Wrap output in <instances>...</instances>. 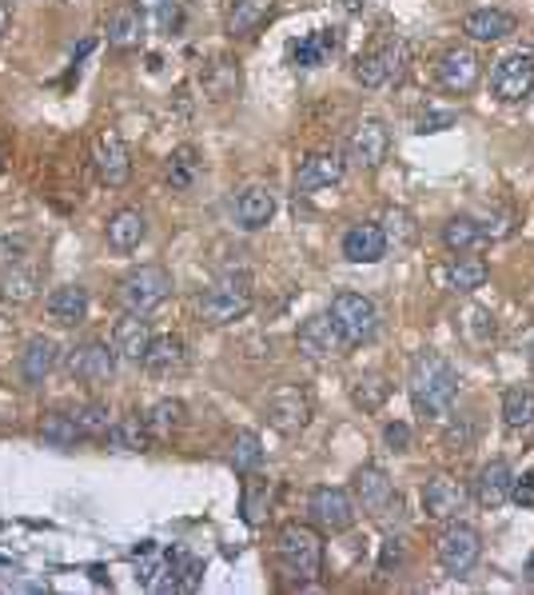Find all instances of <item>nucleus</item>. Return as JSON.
Listing matches in <instances>:
<instances>
[{
    "label": "nucleus",
    "instance_id": "obj_16",
    "mask_svg": "<svg viewBox=\"0 0 534 595\" xmlns=\"http://www.w3.org/2000/svg\"><path fill=\"white\" fill-rule=\"evenodd\" d=\"M343 172H348V160H343L336 148H331V153H311V156H304V165L295 172V192H299V197L323 192V188L339 184Z\"/></svg>",
    "mask_w": 534,
    "mask_h": 595
},
{
    "label": "nucleus",
    "instance_id": "obj_10",
    "mask_svg": "<svg viewBox=\"0 0 534 595\" xmlns=\"http://www.w3.org/2000/svg\"><path fill=\"white\" fill-rule=\"evenodd\" d=\"M491 89L499 100L507 104H519V100L531 97L534 89V53H507L495 60V72H491Z\"/></svg>",
    "mask_w": 534,
    "mask_h": 595
},
{
    "label": "nucleus",
    "instance_id": "obj_20",
    "mask_svg": "<svg viewBox=\"0 0 534 595\" xmlns=\"http://www.w3.org/2000/svg\"><path fill=\"white\" fill-rule=\"evenodd\" d=\"M44 308L53 316L60 328H77V324L88 321V288L84 284H60L48 292Z\"/></svg>",
    "mask_w": 534,
    "mask_h": 595
},
{
    "label": "nucleus",
    "instance_id": "obj_33",
    "mask_svg": "<svg viewBox=\"0 0 534 595\" xmlns=\"http://www.w3.org/2000/svg\"><path fill=\"white\" fill-rule=\"evenodd\" d=\"M184 419H188L184 400H156L152 408L144 412V428L152 431V440H168L172 431L184 428Z\"/></svg>",
    "mask_w": 534,
    "mask_h": 595
},
{
    "label": "nucleus",
    "instance_id": "obj_44",
    "mask_svg": "<svg viewBox=\"0 0 534 595\" xmlns=\"http://www.w3.org/2000/svg\"><path fill=\"white\" fill-rule=\"evenodd\" d=\"M72 419H77V428L84 431V436H109V428L116 424L109 404H100V400H88V404L72 408Z\"/></svg>",
    "mask_w": 534,
    "mask_h": 595
},
{
    "label": "nucleus",
    "instance_id": "obj_13",
    "mask_svg": "<svg viewBox=\"0 0 534 595\" xmlns=\"http://www.w3.org/2000/svg\"><path fill=\"white\" fill-rule=\"evenodd\" d=\"M331 316H336V324L343 328L348 344H367L371 336H375V328H379V312H375V304H371L367 296H360V292H339V296L331 300Z\"/></svg>",
    "mask_w": 534,
    "mask_h": 595
},
{
    "label": "nucleus",
    "instance_id": "obj_12",
    "mask_svg": "<svg viewBox=\"0 0 534 595\" xmlns=\"http://www.w3.org/2000/svg\"><path fill=\"white\" fill-rule=\"evenodd\" d=\"M263 416H268V424H272L280 436H295V431H304L307 419H311V400H307L304 388L284 384V388H275L272 396H268V404H263Z\"/></svg>",
    "mask_w": 534,
    "mask_h": 595
},
{
    "label": "nucleus",
    "instance_id": "obj_40",
    "mask_svg": "<svg viewBox=\"0 0 534 595\" xmlns=\"http://www.w3.org/2000/svg\"><path fill=\"white\" fill-rule=\"evenodd\" d=\"M148 440H152V431L144 428V419H136V416L116 419V424L109 428V448H112V452H144V448H148Z\"/></svg>",
    "mask_w": 534,
    "mask_h": 595
},
{
    "label": "nucleus",
    "instance_id": "obj_27",
    "mask_svg": "<svg viewBox=\"0 0 534 595\" xmlns=\"http://www.w3.org/2000/svg\"><path fill=\"white\" fill-rule=\"evenodd\" d=\"M275 16V0H231L228 9V36L248 41Z\"/></svg>",
    "mask_w": 534,
    "mask_h": 595
},
{
    "label": "nucleus",
    "instance_id": "obj_24",
    "mask_svg": "<svg viewBox=\"0 0 534 595\" xmlns=\"http://www.w3.org/2000/svg\"><path fill=\"white\" fill-rule=\"evenodd\" d=\"M511 484H514V472L507 460L482 463L479 475H475V499H479L482 507H502L511 499Z\"/></svg>",
    "mask_w": 534,
    "mask_h": 595
},
{
    "label": "nucleus",
    "instance_id": "obj_28",
    "mask_svg": "<svg viewBox=\"0 0 534 595\" xmlns=\"http://www.w3.org/2000/svg\"><path fill=\"white\" fill-rule=\"evenodd\" d=\"M148 33V21L136 0H124L121 9H112L109 16V45L112 48H136Z\"/></svg>",
    "mask_w": 534,
    "mask_h": 595
},
{
    "label": "nucleus",
    "instance_id": "obj_51",
    "mask_svg": "<svg viewBox=\"0 0 534 595\" xmlns=\"http://www.w3.org/2000/svg\"><path fill=\"white\" fill-rule=\"evenodd\" d=\"M511 499L519 507H534V475H523V480H514L511 484Z\"/></svg>",
    "mask_w": 534,
    "mask_h": 595
},
{
    "label": "nucleus",
    "instance_id": "obj_11",
    "mask_svg": "<svg viewBox=\"0 0 534 595\" xmlns=\"http://www.w3.org/2000/svg\"><path fill=\"white\" fill-rule=\"evenodd\" d=\"M387 153H391V133H387V124L379 121V116H363V121H355V128H351L348 136V160L355 168H379L383 160H387Z\"/></svg>",
    "mask_w": 534,
    "mask_h": 595
},
{
    "label": "nucleus",
    "instance_id": "obj_30",
    "mask_svg": "<svg viewBox=\"0 0 534 595\" xmlns=\"http://www.w3.org/2000/svg\"><path fill=\"white\" fill-rule=\"evenodd\" d=\"M188 364V348L180 336H152L148 344V356H144V368L152 375H172V372H184Z\"/></svg>",
    "mask_w": 534,
    "mask_h": 595
},
{
    "label": "nucleus",
    "instance_id": "obj_26",
    "mask_svg": "<svg viewBox=\"0 0 534 595\" xmlns=\"http://www.w3.org/2000/svg\"><path fill=\"white\" fill-rule=\"evenodd\" d=\"M519 29V21H514L511 12L502 9H475L463 16V33L470 36V41H482V45H491V41H507V36Z\"/></svg>",
    "mask_w": 534,
    "mask_h": 595
},
{
    "label": "nucleus",
    "instance_id": "obj_19",
    "mask_svg": "<svg viewBox=\"0 0 534 595\" xmlns=\"http://www.w3.org/2000/svg\"><path fill=\"white\" fill-rule=\"evenodd\" d=\"M467 507V492H463V484H455L451 475H435V480H427L423 487V512L431 519H458V512Z\"/></svg>",
    "mask_w": 534,
    "mask_h": 595
},
{
    "label": "nucleus",
    "instance_id": "obj_3",
    "mask_svg": "<svg viewBox=\"0 0 534 595\" xmlns=\"http://www.w3.org/2000/svg\"><path fill=\"white\" fill-rule=\"evenodd\" d=\"M255 304L251 296V276L248 272H224L216 284L207 288L204 296L196 300V312L200 321L212 324V328H224L231 321H243Z\"/></svg>",
    "mask_w": 534,
    "mask_h": 595
},
{
    "label": "nucleus",
    "instance_id": "obj_43",
    "mask_svg": "<svg viewBox=\"0 0 534 595\" xmlns=\"http://www.w3.org/2000/svg\"><path fill=\"white\" fill-rule=\"evenodd\" d=\"M387 396H391V384H387L383 375H360L355 388H351V400H355L363 412H379L383 404H387Z\"/></svg>",
    "mask_w": 534,
    "mask_h": 595
},
{
    "label": "nucleus",
    "instance_id": "obj_2",
    "mask_svg": "<svg viewBox=\"0 0 534 595\" xmlns=\"http://www.w3.org/2000/svg\"><path fill=\"white\" fill-rule=\"evenodd\" d=\"M275 568L287 584H316L323 572V540L307 524H284L275 536Z\"/></svg>",
    "mask_w": 534,
    "mask_h": 595
},
{
    "label": "nucleus",
    "instance_id": "obj_45",
    "mask_svg": "<svg viewBox=\"0 0 534 595\" xmlns=\"http://www.w3.org/2000/svg\"><path fill=\"white\" fill-rule=\"evenodd\" d=\"M172 575H175V592H196L204 563L196 555H188V551H172Z\"/></svg>",
    "mask_w": 534,
    "mask_h": 595
},
{
    "label": "nucleus",
    "instance_id": "obj_54",
    "mask_svg": "<svg viewBox=\"0 0 534 595\" xmlns=\"http://www.w3.org/2000/svg\"><path fill=\"white\" fill-rule=\"evenodd\" d=\"M0 172H4V144H0Z\"/></svg>",
    "mask_w": 534,
    "mask_h": 595
},
{
    "label": "nucleus",
    "instance_id": "obj_34",
    "mask_svg": "<svg viewBox=\"0 0 534 595\" xmlns=\"http://www.w3.org/2000/svg\"><path fill=\"white\" fill-rule=\"evenodd\" d=\"M336 48H339V33H336V29H319V33L304 36V41L292 48V56H295V65L319 68V65H328L331 56H336Z\"/></svg>",
    "mask_w": 534,
    "mask_h": 595
},
{
    "label": "nucleus",
    "instance_id": "obj_7",
    "mask_svg": "<svg viewBox=\"0 0 534 595\" xmlns=\"http://www.w3.org/2000/svg\"><path fill=\"white\" fill-rule=\"evenodd\" d=\"M65 368L68 375L84 388H104L116 375V348L104 340H84V344H72L65 356Z\"/></svg>",
    "mask_w": 534,
    "mask_h": 595
},
{
    "label": "nucleus",
    "instance_id": "obj_23",
    "mask_svg": "<svg viewBox=\"0 0 534 595\" xmlns=\"http://www.w3.org/2000/svg\"><path fill=\"white\" fill-rule=\"evenodd\" d=\"M104 236H109V244L116 252H136L144 244V236H148V216L140 209L112 212L109 224H104Z\"/></svg>",
    "mask_w": 534,
    "mask_h": 595
},
{
    "label": "nucleus",
    "instance_id": "obj_37",
    "mask_svg": "<svg viewBox=\"0 0 534 595\" xmlns=\"http://www.w3.org/2000/svg\"><path fill=\"white\" fill-rule=\"evenodd\" d=\"M144 12V21H148V29H156V33H180V24H184V4L180 0H136Z\"/></svg>",
    "mask_w": 534,
    "mask_h": 595
},
{
    "label": "nucleus",
    "instance_id": "obj_8",
    "mask_svg": "<svg viewBox=\"0 0 534 595\" xmlns=\"http://www.w3.org/2000/svg\"><path fill=\"white\" fill-rule=\"evenodd\" d=\"M435 555L443 563V572L451 575H467L482 555V540L479 531L470 528V524H458V519H447V528L439 531L435 540Z\"/></svg>",
    "mask_w": 534,
    "mask_h": 595
},
{
    "label": "nucleus",
    "instance_id": "obj_29",
    "mask_svg": "<svg viewBox=\"0 0 534 595\" xmlns=\"http://www.w3.org/2000/svg\"><path fill=\"white\" fill-rule=\"evenodd\" d=\"M236 216H240V228H248V232L263 228V224L275 216V192L263 184L243 188L240 200H236Z\"/></svg>",
    "mask_w": 534,
    "mask_h": 595
},
{
    "label": "nucleus",
    "instance_id": "obj_17",
    "mask_svg": "<svg viewBox=\"0 0 534 595\" xmlns=\"http://www.w3.org/2000/svg\"><path fill=\"white\" fill-rule=\"evenodd\" d=\"M132 568H136V580H140L144 592H175L172 551H164L160 543H144L132 555Z\"/></svg>",
    "mask_w": 534,
    "mask_h": 595
},
{
    "label": "nucleus",
    "instance_id": "obj_9",
    "mask_svg": "<svg viewBox=\"0 0 534 595\" xmlns=\"http://www.w3.org/2000/svg\"><path fill=\"white\" fill-rule=\"evenodd\" d=\"M307 512H311V524L319 531H328V536H339V531H348L355 524V496L343 492V487H316L311 496H307Z\"/></svg>",
    "mask_w": 534,
    "mask_h": 595
},
{
    "label": "nucleus",
    "instance_id": "obj_52",
    "mask_svg": "<svg viewBox=\"0 0 534 595\" xmlns=\"http://www.w3.org/2000/svg\"><path fill=\"white\" fill-rule=\"evenodd\" d=\"M9 21H12V9H9V0H0V36L9 33Z\"/></svg>",
    "mask_w": 534,
    "mask_h": 595
},
{
    "label": "nucleus",
    "instance_id": "obj_6",
    "mask_svg": "<svg viewBox=\"0 0 534 595\" xmlns=\"http://www.w3.org/2000/svg\"><path fill=\"white\" fill-rule=\"evenodd\" d=\"M295 344H299V352L307 360H316V364H328V360H339V356L348 352L351 344L343 336V328L336 324L331 312H316V316H307L295 332Z\"/></svg>",
    "mask_w": 534,
    "mask_h": 595
},
{
    "label": "nucleus",
    "instance_id": "obj_5",
    "mask_svg": "<svg viewBox=\"0 0 534 595\" xmlns=\"http://www.w3.org/2000/svg\"><path fill=\"white\" fill-rule=\"evenodd\" d=\"M407 56H411V48H407L404 36H387L383 45L363 53L351 72H355L363 89H383V85H391V80H399L407 72Z\"/></svg>",
    "mask_w": 534,
    "mask_h": 595
},
{
    "label": "nucleus",
    "instance_id": "obj_1",
    "mask_svg": "<svg viewBox=\"0 0 534 595\" xmlns=\"http://www.w3.org/2000/svg\"><path fill=\"white\" fill-rule=\"evenodd\" d=\"M407 392H411V404L419 416H443L458 396V372L439 352H419L411 360Z\"/></svg>",
    "mask_w": 534,
    "mask_h": 595
},
{
    "label": "nucleus",
    "instance_id": "obj_46",
    "mask_svg": "<svg viewBox=\"0 0 534 595\" xmlns=\"http://www.w3.org/2000/svg\"><path fill=\"white\" fill-rule=\"evenodd\" d=\"M29 252H33L29 236H21V232H0V272H4V268L24 265Z\"/></svg>",
    "mask_w": 534,
    "mask_h": 595
},
{
    "label": "nucleus",
    "instance_id": "obj_35",
    "mask_svg": "<svg viewBox=\"0 0 534 595\" xmlns=\"http://www.w3.org/2000/svg\"><path fill=\"white\" fill-rule=\"evenodd\" d=\"M200 85H204V92L212 100H231L240 92V68L219 56V60H212V65L200 72Z\"/></svg>",
    "mask_w": 534,
    "mask_h": 595
},
{
    "label": "nucleus",
    "instance_id": "obj_18",
    "mask_svg": "<svg viewBox=\"0 0 534 595\" xmlns=\"http://www.w3.org/2000/svg\"><path fill=\"white\" fill-rule=\"evenodd\" d=\"M439 85L447 92H470L475 85H479V56L470 53V48H463V45H455V48H447V53L439 56Z\"/></svg>",
    "mask_w": 534,
    "mask_h": 595
},
{
    "label": "nucleus",
    "instance_id": "obj_50",
    "mask_svg": "<svg viewBox=\"0 0 534 595\" xmlns=\"http://www.w3.org/2000/svg\"><path fill=\"white\" fill-rule=\"evenodd\" d=\"M455 124V112H423L419 121H414V133H443Z\"/></svg>",
    "mask_w": 534,
    "mask_h": 595
},
{
    "label": "nucleus",
    "instance_id": "obj_36",
    "mask_svg": "<svg viewBox=\"0 0 534 595\" xmlns=\"http://www.w3.org/2000/svg\"><path fill=\"white\" fill-rule=\"evenodd\" d=\"M41 440L48 444V448H77V440H84V431L77 428L72 412H44Z\"/></svg>",
    "mask_w": 534,
    "mask_h": 595
},
{
    "label": "nucleus",
    "instance_id": "obj_39",
    "mask_svg": "<svg viewBox=\"0 0 534 595\" xmlns=\"http://www.w3.org/2000/svg\"><path fill=\"white\" fill-rule=\"evenodd\" d=\"M502 424L507 428H531L534 424V388L514 384L507 388V396H502Z\"/></svg>",
    "mask_w": 534,
    "mask_h": 595
},
{
    "label": "nucleus",
    "instance_id": "obj_14",
    "mask_svg": "<svg viewBox=\"0 0 534 595\" xmlns=\"http://www.w3.org/2000/svg\"><path fill=\"white\" fill-rule=\"evenodd\" d=\"M92 165H96V177L109 188L128 184L132 160H128V144H124V136L104 128V133L96 136V144H92Z\"/></svg>",
    "mask_w": 534,
    "mask_h": 595
},
{
    "label": "nucleus",
    "instance_id": "obj_22",
    "mask_svg": "<svg viewBox=\"0 0 534 595\" xmlns=\"http://www.w3.org/2000/svg\"><path fill=\"white\" fill-rule=\"evenodd\" d=\"M56 364H60V344H56L53 336H33V340L24 344V352H21L24 384H44V380L56 372Z\"/></svg>",
    "mask_w": 534,
    "mask_h": 595
},
{
    "label": "nucleus",
    "instance_id": "obj_49",
    "mask_svg": "<svg viewBox=\"0 0 534 595\" xmlns=\"http://www.w3.org/2000/svg\"><path fill=\"white\" fill-rule=\"evenodd\" d=\"M383 440H387L391 452H407V448H411V428H407L404 419H391V424L383 428Z\"/></svg>",
    "mask_w": 534,
    "mask_h": 595
},
{
    "label": "nucleus",
    "instance_id": "obj_32",
    "mask_svg": "<svg viewBox=\"0 0 534 595\" xmlns=\"http://www.w3.org/2000/svg\"><path fill=\"white\" fill-rule=\"evenodd\" d=\"M164 180L175 188V192H192L200 180V153L192 148V144H180V148H172L164 160Z\"/></svg>",
    "mask_w": 534,
    "mask_h": 595
},
{
    "label": "nucleus",
    "instance_id": "obj_4",
    "mask_svg": "<svg viewBox=\"0 0 534 595\" xmlns=\"http://www.w3.org/2000/svg\"><path fill=\"white\" fill-rule=\"evenodd\" d=\"M172 296V272L164 265H140L121 280V304L132 316H152Z\"/></svg>",
    "mask_w": 534,
    "mask_h": 595
},
{
    "label": "nucleus",
    "instance_id": "obj_48",
    "mask_svg": "<svg viewBox=\"0 0 534 595\" xmlns=\"http://www.w3.org/2000/svg\"><path fill=\"white\" fill-rule=\"evenodd\" d=\"M470 440H475V428H470V419H455V424L447 428V436H443L447 452H467Z\"/></svg>",
    "mask_w": 534,
    "mask_h": 595
},
{
    "label": "nucleus",
    "instance_id": "obj_31",
    "mask_svg": "<svg viewBox=\"0 0 534 595\" xmlns=\"http://www.w3.org/2000/svg\"><path fill=\"white\" fill-rule=\"evenodd\" d=\"M36 292H41V272L33 265H16V268H4L0 272V300L4 304H33Z\"/></svg>",
    "mask_w": 534,
    "mask_h": 595
},
{
    "label": "nucleus",
    "instance_id": "obj_41",
    "mask_svg": "<svg viewBox=\"0 0 534 595\" xmlns=\"http://www.w3.org/2000/svg\"><path fill=\"white\" fill-rule=\"evenodd\" d=\"M487 240V228L479 221H470V216H455V221L443 224V244H447L451 252H470V248H479Z\"/></svg>",
    "mask_w": 534,
    "mask_h": 595
},
{
    "label": "nucleus",
    "instance_id": "obj_42",
    "mask_svg": "<svg viewBox=\"0 0 534 595\" xmlns=\"http://www.w3.org/2000/svg\"><path fill=\"white\" fill-rule=\"evenodd\" d=\"M443 280H447L451 292H475V288L487 284V265L470 260V256H455L447 265V272H443Z\"/></svg>",
    "mask_w": 534,
    "mask_h": 595
},
{
    "label": "nucleus",
    "instance_id": "obj_47",
    "mask_svg": "<svg viewBox=\"0 0 534 595\" xmlns=\"http://www.w3.org/2000/svg\"><path fill=\"white\" fill-rule=\"evenodd\" d=\"M263 504H268V480H260V475L251 472V480L243 484V519H248V524H260Z\"/></svg>",
    "mask_w": 534,
    "mask_h": 595
},
{
    "label": "nucleus",
    "instance_id": "obj_53",
    "mask_svg": "<svg viewBox=\"0 0 534 595\" xmlns=\"http://www.w3.org/2000/svg\"><path fill=\"white\" fill-rule=\"evenodd\" d=\"M526 580H531V584H534V555H531V560H526Z\"/></svg>",
    "mask_w": 534,
    "mask_h": 595
},
{
    "label": "nucleus",
    "instance_id": "obj_38",
    "mask_svg": "<svg viewBox=\"0 0 534 595\" xmlns=\"http://www.w3.org/2000/svg\"><path fill=\"white\" fill-rule=\"evenodd\" d=\"M228 463L236 468L240 475H251V472H260V463H263V444L255 431H236L228 444Z\"/></svg>",
    "mask_w": 534,
    "mask_h": 595
},
{
    "label": "nucleus",
    "instance_id": "obj_25",
    "mask_svg": "<svg viewBox=\"0 0 534 595\" xmlns=\"http://www.w3.org/2000/svg\"><path fill=\"white\" fill-rule=\"evenodd\" d=\"M148 344H152V328L144 316H124L116 328H112V348L121 360H132V364H144V356H148Z\"/></svg>",
    "mask_w": 534,
    "mask_h": 595
},
{
    "label": "nucleus",
    "instance_id": "obj_15",
    "mask_svg": "<svg viewBox=\"0 0 534 595\" xmlns=\"http://www.w3.org/2000/svg\"><path fill=\"white\" fill-rule=\"evenodd\" d=\"M355 504L367 512V516L383 519L387 512H395L399 507V496H395V484L387 480V472L383 468H375V463H363L360 472H355Z\"/></svg>",
    "mask_w": 534,
    "mask_h": 595
},
{
    "label": "nucleus",
    "instance_id": "obj_21",
    "mask_svg": "<svg viewBox=\"0 0 534 595\" xmlns=\"http://www.w3.org/2000/svg\"><path fill=\"white\" fill-rule=\"evenodd\" d=\"M343 256L351 265H379L387 256V232L379 224H355L343 236Z\"/></svg>",
    "mask_w": 534,
    "mask_h": 595
}]
</instances>
